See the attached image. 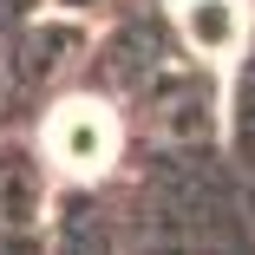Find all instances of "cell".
<instances>
[{"label": "cell", "mask_w": 255, "mask_h": 255, "mask_svg": "<svg viewBox=\"0 0 255 255\" xmlns=\"http://www.w3.org/2000/svg\"><path fill=\"white\" fill-rule=\"evenodd\" d=\"M39 150H46V164H53L59 177L92 183V177H105V170L118 164L125 125H118V112L105 105V98L72 92V98H59V105L46 112V125H39Z\"/></svg>", "instance_id": "6da1fadb"}, {"label": "cell", "mask_w": 255, "mask_h": 255, "mask_svg": "<svg viewBox=\"0 0 255 255\" xmlns=\"http://www.w3.org/2000/svg\"><path fill=\"white\" fill-rule=\"evenodd\" d=\"M177 33L196 59H236L249 39V0H177Z\"/></svg>", "instance_id": "7a4b0ae2"}]
</instances>
